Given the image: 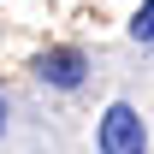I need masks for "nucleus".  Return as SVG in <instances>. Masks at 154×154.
I'll return each instance as SVG.
<instances>
[{"mask_svg":"<svg viewBox=\"0 0 154 154\" xmlns=\"http://www.w3.org/2000/svg\"><path fill=\"white\" fill-rule=\"evenodd\" d=\"M95 142H101V154H148V125H142V113L131 101H113Z\"/></svg>","mask_w":154,"mask_h":154,"instance_id":"obj_1","label":"nucleus"},{"mask_svg":"<svg viewBox=\"0 0 154 154\" xmlns=\"http://www.w3.org/2000/svg\"><path fill=\"white\" fill-rule=\"evenodd\" d=\"M83 71H89L83 48H48V54L36 59V77L48 83V89H77V83H83Z\"/></svg>","mask_w":154,"mask_h":154,"instance_id":"obj_2","label":"nucleus"},{"mask_svg":"<svg viewBox=\"0 0 154 154\" xmlns=\"http://www.w3.org/2000/svg\"><path fill=\"white\" fill-rule=\"evenodd\" d=\"M131 36L142 42V48L154 42V0H142V6H136V18H131Z\"/></svg>","mask_w":154,"mask_h":154,"instance_id":"obj_3","label":"nucleus"},{"mask_svg":"<svg viewBox=\"0 0 154 154\" xmlns=\"http://www.w3.org/2000/svg\"><path fill=\"white\" fill-rule=\"evenodd\" d=\"M0 125H6V101H0Z\"/></svg>","mask_w":154,"mask_h":154,"instance_id":"obj_4","label":"nucleus"}]
</instances>
